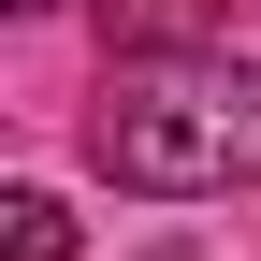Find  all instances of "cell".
Listing matches in <instances>:
<instances>
[{
	"mask_svg": "<svg viewBox=\"0 0 261 261\" xmlns=\"http://www.w3.org/2000/svg\"><path fill=\"white\" fill-rule=\"evenodd\" d=\"M87 160L130 189V203H218V189H261V58H116L102 102H87Z\"/></svg>",
	"mask_w": 261,
	"mask_h": 261,
	"instance_id": "cell-1",
	"label": "cell"
},
{
	"mask_svg": "<svg viewBox=\"0 0 261 261\" xmlns=\"http://www.w3.org/2000/svg\"><path fill=\"white\" fill-rule=\"evenodd\" d=\"M232 29H247V0H102L116 58H218Z\"/></svg>",
	"mask_w": 261,
	"mask_h": 261,
	"instance_id": "cell-2",
	"label": "cell"
},
{
	"mask_svg": "<svg viewBox=\"0 0 261 261\" xmlns=\"http://www.w3.org/2000/svg\"><path fill=\"white\" fill-rule=\"evenodd\" d=\"M0 261H73V203L58 189H0Z\"/></svg>",
	"mask_w": 261,
	"mask_h": 261,
	"instance_id": "cell-3",
	"label": "cell"
},
{
	"mask_svg": "<svg viewBox=\"0 0 261 261\" xmlns=\"http://www.w3.org/2000/svg\"><path fill=\"white\" fill-rule=\"evenodd\" d=\"M15 15H44V0H15Z\"/></svg>",
	"mask_w": 261,
	"mask_h": 261,
	"instance_id": "cell-4",
	"label": "cell"
}]
</instances>
